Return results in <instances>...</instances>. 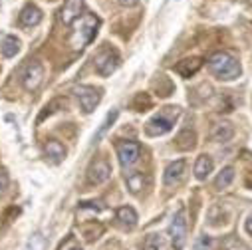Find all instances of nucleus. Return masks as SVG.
Listing matches in <instances>:
<instances>
[{
    "instance_id": "14",
    "label": "nucleus",
    "mask_w": 252,
    "mask_h": 250,
    "mask_svg": "<svg viewBox=\"0 0 252 250\" xmlns=\"http://www.w3.org/2000/svg\"><path fill=\"white\" fill-rule=\"evenodd\" d=\"M232 135H234V127H232L230 123H226V121L215 125V129H213V133H211L213 141H219V143H226V141H230Z\"/></svg>"
},
{
    "instance_id": "15",
    "label": "nucleus",
    "mask_w": 252,
    "mask_h": 250,
    "mask_svg": "<svg viewBox=\"0 0 252 250\" xmlns=\"http://www.w3.org/2000/svg\"><path fill=\"white\" fill-rule=\"evenodd\" d=\"M44 151H46V157H50L54 163L64 161V157H66V149H64V145H62L60 141H56V139H50V141H46V147H44Z\"/></svg>"
},
{
    "instance_id": "10",
    "label": "nucleus",
    "mask_w": 252,
    "mask_h": 250,
    "mask_svg": "<svg viewBox=\"0 0 252 250\" xmlns=\"http://www.w3.org/2000/svg\"><path fill=\"white\" fill-rule=\"evenodd\" d=\"M185 169H187V161H185V159H179V161L169 163V167L165 169V175H163V183H165V187H173V185H177V183L183 179Z\"/></svg>"
},
{
    "instance_id": "19",
    "label": "nucleus",
    "mask_w": 252,
    "mask_h": 250,
    "mask_svg": "<svg viewBox=\"0 0 252 250\" xmlns=\"http://www.w3.org/2000/svg\"><path fill=\"white\" fill-rule=\"evenodd\" d=\"M195 141H197L195 131L185 129V131H181L179 137H177V147L183 149V151H189V149H193V147H195Z\"/></svg>"
},
{
    "instance_id": "13",
    "label": "nucleus",
    "mask_w": 252,
    "mask_h": 250,
    "mask_svg": "<svg viewBox=\"0 0 252 250\" xmlns=\"http://www.w3.org/2000/svg\"><path fill=\"white\" fill-rule=\"evenodd\" d=\"M42 22V10L34 4H26L20 12V24L22 26H38Z\"/></svg>"
},
{
    "instance_id": "6",
    "label": "nucleus",
    "mask_w": 252,
    "mask_h": 250,
    "mask_svg": "<svg viewBox=\"0 0 252 250\" xmlns=\"http://www.w3.org/2000/svg\"><path fill=\"white\" fill-rule=\"evenodd\" d=\"M76 97H78L84 113H92L97 107V103L101 101V92L92 86H80V88H76Z\"/></svg>"
},
{
    "instance_id": "23",
    "label": "nucleus",
    "mask_w": 252,
    "mask_h": 250,
    "mask_svg": "<svg viewBox=\"0 0 252 250\" xmlns=\"http://www.w3.org/2000/svg\"><path fill=\"white\" fill-rule=\"evenodd\" d=\"M143 250H163V240L159 234H149L143 240Z\"/></svg>"
},
{
    "instance_id": "5",
    "label": "nucleus",
    "mask_w": 252,
    "mask_h": 250,
    "mask_svg": "<svg viewBox=\"0 0 252 250\" xmlns=\"http://www.w3.org/2000/svg\"><path fill=\"white\" fill-rule=\"evenodd\" d=\"M97 26H99V20L94 16V14H86L84 16V24H82V28L74 34V38H72V44H74V48H84L86 44H90L92 40H94V36L97 34Z\"/></svg>"
},
{
    "instance_id": "11",
    "label": "nucleus",
    "mask_w": 252,
    "mask_h": 250,
    "mask_svg": "<svg viewBox=\"0 0 252 250\" xmlns=\"http://www.w3.org/2000/svg\"><path fill=\"white\" fill-rule=\"evenodd\" d=\"M109 175H111V167H109L107 161H95V163L90 167V171H88V179H90V183H94V185H99V183L107 181Z\"/></svg>"
},
{
    "instance_id": "4",
    "label": "nucleus",
    "mask_w": 252,
    "mask_h": 250,
    "mask_svg": "<svg viewBox=\"0 0 252 250\" xmlns=\"http://www.w3.org/2000/svg\"><path fill=\"white\" fill-rule=\"evenodd\" d=\"M119 64H121V58H119V54H117L115 50H111V48H105V50H101V52L95 56V72H97L101 78L111 76V74L119 68Z\"/></svg>"
},
{
    "instance_id": "25",
    "label": "nucleus",
    "mask_w": 252,
    "mask_h": 250,
    "mask_svg": "<svg viewBox=\"0 0 252 250\" xmlns=\"http://www.w3.org/2000/svg\"><path fill=\"white\" fill-rule=\"evenodd\" d=\"M147 107H151V97L147 94H137L133 99V109L135 111H145Z\"/></svg>"
},
{
    "instance_id": "30",
    "label": "nucleus",
    "mask_w": 252,
    "mask_h": 250,
    "mask_svg": "<svg viewBox=\"0 0 252 250\" xmlns=\"http://www.w3.org/2000/svg\"><path fill=\"white\" fill-rule=\"evenodd\" d=\"M74 250H82V248H74Z\"/></svg>"
},
{
    "instance_id": "22",
    "label": "nucleus",
    "mask_w": 252,
    "mask_h": 250,
    "mask_svg": "<svg viewBox=\"0 0 252 250\" xmlns=\"http://www.w3.org/2000/svg\"><path fill=\"white\" fill-rule=\"evenodd\" d=\"M127 187H129V191L131 193H139L143 187H145V177H143V173H131L129 177H127Z\"/></svg>"
},
{
    "instance_id": "24",
    "label": "nucleus",
    "mask_w": 252,
    "mask_h": 250,
    "mask_svg": "<svg viewBox=\"0 0 252 250\" xmlns=\"http://www.w3.org/2000/svg\"><path fill=\"white\" fill-rule=\"evenodd\" d=\"M24 250H46V238H44L42 234H34V236L26 242Z\"/></svg>"
},
{
    "instance_id": "21",
    "label": "nucleus",
    "mask_w": 252,
    "mask_h": 250,
    "mask_svg": "<svg viewBox=\"0 0 252 250\" xmlns=\"http://www.w3.org/2000/svg\"><path fill=\"white\" fill-rule=\"evenodd\" d=\"M117 115H119V111H117V109H113V111H109V113L105 115V119H103V123H101V127H99V129H97V133L94 135V141H95V143H97V141L103 137V133H105V131L111 127V125L115 123Z\"/></svg>"
},
{
    "instance_id": "18",
    "label": "nucleus",
    "mask_w": 252,
    "mask_h": 250,
    "mask_svg": "<svg viewBox=\"0 0 252 250\" xmlns=\"http://www.w3.org/2000/svg\"><path fill=\"white\" fill-rule=\"evenodd\" d=\"M0 52H2L4 58H12L20 52V40L14 38V36H6L2 38V42H0Z\"/></svg>"
},
{
    "instance_id": "12",
    "label": "nucleus",
    "mask_w": 252,
    "mask_h": 250,
    "mask_svg": "<svg viewBox=\"0 0 252 250\" xmlns=\"http://www.w3.org/2000/svg\"><path fill=\"white\" fill-rule=\"evenodd\" d=\"M203 66V60L201 58H187V60H181L179 64L175 66V72L183 78H191L195 76Z\"/></svg>"
},
{
    "instance_id": "1",
    "label": "nucleus",
    "mask_w": 252,
    "mask_h": 250,
    "mask_svg": "<svg viewBox=\"0 0 252 250\" xmlns=\"http://www.w3.org/2000/svg\"><path fill=\"white\" fill-rule=\"evenodd\" d=\"M209 68H211V72L219 80H224V82H232V80H236L242 74V68H240V64L236 62V58H232L226 52L213 54L209 58Z\"/></svg>"
},
{
    "instance_id": "20",
    "label": "nucleus",
    "mask_w": 252,
    "mask_h": 250,
    "mask_svg": "<svg viewBox=\"0 0 252 250\" xmlns=\"http://www.w3.org/2000/svg\"><path fill=\"white\" fill-rule=\"evenodd\" d=\"M232 181H234V169L232 167H224L219 173V177L215 181V187H217V189H226V187H230Z\"/></svg>"
},
{
    "instance_id": "16",
    "label": "nucleus",
    "mask_w": 252,
    "mask_h": 250,
    "mask_svg": "<svg viewBox=\"0 0 252 250\" xmlns=\"http://www.w3.org/2000/svg\"><path fill=\"white\" fill-rule=\"evenodd\" d=\"M213 159L209 157V155H199V159H197V163H195V177L199 179V181H205L211 173H213Z\"/></svg>"
},
{
    "instance_id": "8",
    "label": "nucleus",
    "mask_w": 252,
    "mask_h": 250,
    "mask_svg": "<svg viewBox=\"0 0 252 250\" xmlns=\"http://www.w3.org/2000/svg\"><path fill=\"white\" fill-rule=\"evenodd\" d=\"M139 155H141V149L135 141H123L117 145V157H119V163L123 167H131L139 161Z\"/></svg>"
},
{
    "instance_id": "3",
    "label": "nucleus",
    "mask_w": 252,
    "mask_h": 250,
    "mask_svg": "<svg viewBox=\"0 0 252 250\" xmlns=\"http://www.w3.org/2000/svg\"><path fill=\"white\" fill-rule=\"evenodd\" d=\"M169 236H171V246L175 250H183L187 242V213L185 209H179L169 224Z\"/></svg>"
},
{
    "instance_id": "28",
    "label": "nucleus",
    "mask_w": 252,
    "mask_h": 250,
    "mask_svg": "<svg viewBox=\"0 0 252 250\" xmlns=\"http://www.w3.org/2000/svg\"><path fill=\"white\" fill-rule=\"evenodd\" d=\"M119 2H121L123 6H135V4H137V0H119Z\"/></svg>"
},
{
    "instance_id": "27",
    "label": "nucleus",
    "mask_w": 252,
    "mask_h": 250,
    "mask_svg": "<svg viewBox=\"0 0 252 250\" xmlns=\"http://www.w3.org/2000/svg\"><path fill=\"white\" fill-rule=\"evenodd\" d=\"M8 189V175L4 171H0V193H4Z\"/></svg>"
},
{
    "instance_id": "26",
    "label": "nucleus",
    "mask_w": 252,
    "mask_h": 250,
    "mask_svg": "<svg viewBox=\"0 0 252 250\" xmlns=\"http://www.w3.org/2000/svg\"><path fill=\"white\" fill-rule=\"evenodd\" d=\"M193 250H213V238H211V236H207V234L199 236V238L195 240Z\"/></svg>"
},
{
    "instance_id": "2",
    "label": "nucleus",
    "mask_w": 252,
    "mask_h": 250,
    "mask_svg": "<svg viewBox=\"0 0 252 250\" xmlns=\"http://www.w3.org/2000/svg\"><path fill=\"white\" fill-rule=\"evenodd\" d=\"M179 107H163L157 115H153L147 125H145V135L149 137H159V135H165L173 129L175 125V119L179 117Z\"/></svg>"
},
{
    "instance_id": "17",
    "label": "nucleus",
    "mask_w": 252,
    "mask_h": 250,
    "mask_svg": "<svg viewBox=\"0 0 252 250\" xmlns=\"http://www.w3.org/2000/svg\"><path fill=\"white\" fill-rule=\"evenodd\" d=\"M117 220L123 228H133L137 224V213L131 207H119L117 209Z\"/></svg>"
},
{
    "instance_id": "9",
    "label": "nucleus",
    "mask_w": 252,
    "mask_h": 250,
    "mask_svg": "<svg viewBox=\"0 0 252 250\" xmlns=\"http://www.w3.org/2000/svg\"><path fill=\"white\" fill-rule=\"evenodd\" d=\"M82 8H84V0H66L64 6L60 10V20L66 26H70L76 18H80Z\"/></svg>"
},
{
    "instance_id": "29",
    "label": "nucleus",
    "mask_w": 252,
    "mask_h": 250,
    "mask_svg": "<svg viewBox=\"0 0 252 250\" xmlns=\"http://www.w3.org/2000/svg\"><path fill=\"white\" fill-rule=\"evenodd\" d=\"M246 232L252 234V217H248V220H246Z\"/></svg>"
},
{
    "instance_id": "7",
    "label": "nucleus",
    "mask_w": 252,
    "mask_h": 250,
    "mask_svg": "<svg viewBox=\"0 0 252 250\" xmlns=\"http://www.w3.org/2000/svg\"><path fill=\"white\" fill-rule=\"evenodd\" d=\"M42 78H44V68H42V64L40 62H30V64L24 68V72H22V86H24V90H28V92H34V90H38V86L42 84Z\"/></svg>"
}]
</instances>
